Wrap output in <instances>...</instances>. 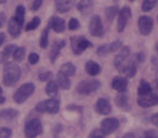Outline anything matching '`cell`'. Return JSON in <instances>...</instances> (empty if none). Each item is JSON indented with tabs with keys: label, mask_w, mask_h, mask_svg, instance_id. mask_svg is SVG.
Wrapping results in <instances>:
<instances>
[{
	"label": "cell",
	"mask_w": 158,
	"mask_h": 138,
	"mask_svg": "<svg viewBox=\"0 0 158 138\" xmlns=\"http://www.w3.org/2000/svg\"><path fill=\"white\" fill-rule=\"evenodd\" d=\"M48 28L52 29L57 34H62L66 30V21L60 17L52 16L48 19Z\"/></svg>",
	"instance_id": "5bb4252c"
},
{
	"label": "cell",
	"mask_w": 158,
	"mask_h": 138,
	"mask_svg": "<svg viewBox=\"0 0 158 138\" xmlns=\"http://www.w3.org/2000/svg\"><path fill=\"white\" fill-rule=\"evenodd\" d=\"M66 46L65 40H55L51 45V50L49 52V59H50L51 64H55L56 59L58 58V56L60 55L61 49Z\"/></svg>",
	"instance_id": "ac0fdd59"
},
{
	"label": "cell",
	"mask_w": 158,
	"mask_h": 138,
	"mask_svg": "<svg viewBox=\"0 0 158 138\" xmlns=\"http://www.w3.org/2000/svg\"><path fill=\"white\" fill-rule=\"evenodd\" d=\"M51 76H52V73H51V71H49V70L41 71V73H39V75H38L40 82H48V80L50 82Z\"/></svg>",
	"instance_id": "f35d334b"
},
{
	"label": "cell",
	"mask_w": 158,
	"mask_h": 138,
	"mask_svg": "<svg viewBox=\"0 0 158 138\" xmlns=\"http://www.w3.org/2000/svg\"><path fill=\"white\" fill-rule=\"evenodd\" d=\"M7 21V15L3 11H0V28L2 27Z\"/></svg>",
	"instance_id": "f6af8a7d"
},
{
	"label": "cell",
	"mask_w": 158,
	"mask_h": 138,
	"mask_svg": "<svg viewBox=\"0 0 158 138\" xmlns=\"http://www.w3.org/2000/svg\"><path fill=\"white\" fill-rule=\"evenodd\" d=\"M57 84H58V87L62 90H69L71 87V82L70 79L68 78L67 76L62 75L61 73H57Z\"/></svg>",
	"instance_id": "cb8c5ba5"
},
{
	"label": "cell",
	"mask_w": 158,
	"mask_h": 138,
	"mask_svg": "<svg viewBox=\"0 0 158 138\" xmlns=\"http://www.w3.org/2000/svg\"><path fill=\"white\" fill-rule=\"evenodd\" d=\"M123 138H136V135L134 132H127L126 135L123 136Z\"/></svg>",
	"instance_id": "681fc988"
},
{
	"label": "cell",
	"mask_w": 158,
	"mask_h": 138,
	"mask_svg": "<svg viewBox=\"0 0 158 138\" xmlns=\"http://www.w3.org/2000/svg\"><path fill=\"white\" fill-rule=\"evenodd\" d=\"M129 56H130V48L128 46H124V47L118 51V54L115 56V58H114V66L117 68V70H118L119 68L122 67L123 64L129 58Z\"/></svg>",
	"instance_id": "9a60e30c"
},
{
	"label": "cell",
	"mask_w": 158,
	"mask_h": 138,
	"mask_svg": "<svg viewBox=\"0 0 158 138\" xmlns=\"http://www.w3.org/2000/svg\"><path fill=\"white\" fill-rule=\"evenodd\" d=\"M67 110H76V111H79V113H82V109L84 108L81 107V106H76V105H69V106H67V108H66Z\"/></svg>",
	"instance_id": "ee69618b"
},
{
	"label": "cell",
	"mask_w": 158,
	"mask_h": 138,
	"mask_svg": "<svg viewBox=\"0 0 158 138\" xmlns=\"http://www.w3.org/2000/svg\"><path fill=\"white\" fill-rule=\"evenodd\" d=\"M49 44V28H45L40 35V39H39V46L41 48H47Z\"/></svg>",
	"instance_id": "1f68e13d"
},
{
	"label": "cell",
	"mask_w": 158,
	"mask_h": 138,
	"mask_svg": "<svg viewBox=\"0 0 158 138\" xmlns=\"http://www.w3.org/2000/svg\"><path fill=\"white\" fill-rule=\"evenodd\" d=\"M157 20H158V17H157Z\"/></svg>",
	"instance_id": "816d5d0a"
},
{
	"label": "cell",
	"mask_w": 158,
	"mask_h": 138,
	"mask_svg": "<svg viewBox=\"0 0 158 138\" xmlns=\"http://www.w3.org/2000/svg\"><path fill=\"white\" fill-rule=\"evenodd\" d=\"M6 40V34L5 32H0V47L3 44V41Z\"/></svg>",
	"instance_id": "c3c4849f"
},
{
	"label": "cell",
	"mask_w": 158,
	"mask_h": 138,
	"mask_svg": "<svg viewBox=\"0 0 158 138\" xmlns=\"http://www.w3.org/2000/svg\"><path fill=\"white\" fill-rule=\"evenodd\" d=\"M25 14H26L25 6H23V5H18L16 10H15L14 18L16 19V21H17L21 27H23V23H25Z\"/></svg>",
	"instance_id": "f546056e"
},
{
	"label": "cell",
	"mask_w": 158,
	"mask_h": 138,
	"mask_svg": "<svg viewBox=\"0 0 158 138\" xmlns=\"http://www.w3.org/2000/svg\"><path fill=\"white\" fill-rule=\"evenodd\" d=\"M137 104L141 108H149L152 107V106H157L158 95L156 93H154V90H152V93L148 94V95L138 96L137 97Z\"/></svg>",
	"instance_id": "4fadbf2b"
},
{
	"label": "cell",
	"mask_w": 158,
	"mask_h": 138,
	"mask_svg": "<svg viewBox=\"0 0 158 138\" xmlns=\"http://www.w3.org/2000/svg\"><path fill=\"white\" fill-rule=\"evenodd\" d=\"M94 109L96 110V113H98L99 115H108L111 113V104L108 99L99 98L94 106Z\"/></svg>",
	"instance_id": "2e32d148"
},
{
	"label": "cell",
	"mask_w": 158,
	"mask_h": 138,
	"mask_svg": "<svg viewBox=\"0 0 158 138\" xmlns=\"http://www.w3.org/2000/svg\"><path fill=\"white\" fill-rule=\"evenodd\" d=\"M43 3L44 2L41 1V0H35L34 2L31 3V10H32V11H37L40 7L43 6Z\"/></svg>",
	"instance_id": "b9f144b4"
},
{
	"label": "cell",
	"mask_w": 158,
	"mask_h": 138,
	"mask_svg": "<svg viewBox=\"0 0 158 138\" xmlns=\"http://www.w3.org/2000/svg\"><path fill=\"white\" fill-rule=\"evenodd\" d=\"M25 56H26L25 47H18V48L16 49V51L14 52V55H12L15 61H17V62L23 61V60L25 59Z\"/></svg>",
	"instance_id": "836d02e7"
},
{
	"label": "cell",
	"mask_w": 158,
	"mask_h": 138,
	"mask_svg": "<svg viewBox=\"0 0 158 138\" xmlns=\"http://www.w3.org/2000/svg\"><path fill=\"white\" fill-rule=\"evenodd\" d=\"M19 116V111L14 108H6V109L0 110V120L1 121H10L15 120Z\"/></svg>",
	"instance_id": "ffe728a7"
},
{
	"label": "cell",
	"mask_w": 158,
	"mask_h": 138,
	"mask_svg": "<svg viewBox=\"0 0 158 138\" xmlns=\"http://www.w3.org/2000/svg\"><path fill=\"white\" fill-rule=\"evenodd\" d=\"M100 86H102V82H99L98 79H86L78 84L77 91L80 95H90V94L97 91L100 88Z\"/></svg>",
	"instance_id": "8992f818"
},
{
	"label": "cell",
	"mask_w": 158,
	"mask_h": 138,
	"mask_svg": "<svg viewBox=\"0 0 158 138\" xmlns=\"http://www.w3.org/2000/svg\"><path fill=\"white\" fill-rule=\"evenodd\" d=\"M115 104L117 107L125 110V111H129L131 109V106L129 104V97H128L127 93L118 94L115 98Z\"/></svg>",
	"instance_id": "d6986e66"
},
{
	"label": "cell",
	"mask_w": 158,
	"mask_h": 138,
	"mask_svg": "<svg viewBox=\"0 0 158 138\" xmlns=\"http://www.w3.org/2000/svg\"><path fill=\"white\" fill-rule=\"evenodd\" d=\"M39 59H40V57L37 52H31L28 57V60L30 65H37V64L39 62Z\"/></svg>",
	"instance_id": "ab89813d"
},
{
	"label": "cell",
	"mask_w": 158,
	"mask_h": 138,
	"mask_svg": "<svg viewBox=\"0 0 158 138\" xmlns=\"http://www.w3.org/2000/svg\"><path fill=\"white\" fill-rule=\"evenodd\" d=\"M85 71L89 76H97L102 71V67L98 62L93 61V60H88L85 64Z\"/></svg>",
	"instance_id": "7402d4cb"
},
{
	"label": "cell",
	"mask_w": 158,
	"mask_h": 138,
	"mask_svg": "<svg viewBox=\"0 0 158 138\" xmlns=\"http://www.w3.org/2000/svg\"><path fill=\"white\" fill-rule=\"evenodd\" d=\"M40 23H41V21H40L39 17H34L28 23H26V27H25L26 31H30V30H35V29H37L38 27H39Z\"/></svg>",
	"instance_id": "e575fe53"
},
{
	"label": "cell",
	"mask_w": 158,
	"mask_h": 138,
	"mask_svg": "<svg viewBox=\"0 0 158 138\" xmlns=\"http://www.w3.org/2000/svg\"><path fill=\"white\" fill-rule=\"evenodd\" d=\"M150 93H152V85L148 82H146L145 79H141L139 82L138 88H137V95L138 96H145V95H148Z\"/></svg>",
	"instance_id": "d4e9b609"
},
{
	"label": "cell",
	"mask_w": 158,
	"mask_h": 138,
	"mask_svg": "<svg viewBox=\"0 0 158 138\" xmlns=\"http://www.w3.org/2000/svg\"><path fill=\"white\" fill-rule=\"evenodd\" d=\"M119 10H120V9L118 8L117 5L107 7V8L105 9V17H106V19H107L108 23H111V21L115 19L116 16H118Z\"/></svg>",
	"instance_id": "83f0119b"
},
{
	"label": "cell",
	"mask_w": 158,
	"mask_h": 138,
	"mask_svg": "<svg viewBox=\"0 0 158 138\" xmlns=\"http://www.w3.org/2000/svg\"><path fill=\"white\" fill-rule=\"evenodd\" d=\"M88 138H105V135L104 132H102L100 129H93L90 132V134H89V136H88Z\"/></svg>",
	"instance_id": "60d3db41"
},
{
	"label": "cell",
	"mask_w": 158,
	"mask_h": 138,
	"mask_svg": "<svg viewBox=\"0 0 158 138\" xmlns=\"http://www.w3.org/2000/svg\"><path fill=\"white\" fill-rule=\"evenodd\" d=\"M12 130L8 127H1L0 128V138H11Z\"/></svg>",
	"instance_id": "d590c367"
},
{
	"label": "cell",
	"mask_w": 158,
	"mask_h": 138,
	"mask_svg": "<svg viewBox=\"0 0 158 138\" xmlns=\"http://www.w3.org/2000/svg\"><path fill=\"white\" fill-rule=\"evenodd\" d=\"M21 28H23V27L16 21V19H15L14 17L9 20L8 32L10 34V36H11L12 38H18V37L20 36V34H21Z\"/></svg>",
	"instance_id": "603a6c76"
},
{
	"label": "cell",
	"mask_w": 158,
	"mask_h": 138,
	"mask_svg": "<svg viewBox=\"0 0 158 138\" xmlns=\"http://www.w3.org/2000/svg\"><path fill=\"white\" fill-rule=\"evenodd\" d=\"M157 52H158V45H157Z\"/></svg>",
	"instance_id": "f907efd6"
},
{
	"label": "cell",
	"mask_w": 158,
	"mask_h": 138,
	"mask_svg": "<svg viewBox=\"0 0 158 138\" xmlns=\"http://www.w3.org/2000/svg\"><path fill=\"white\" fill-rule=\"evenodd\" d=\"M68 28H69V30H77V29H79L80 28L79 20L76 19V18H71L69 20V23H68Z\"/></svg>",
	"instance_id": "74e56055"
},
{
	"label": "cell",
	"mask_w": 158,
	"mask_h": 138,
	"mask_svg": "<svg viewBox=\"0 0 158 138\" xmlns=\"http://www.w3.org/2000/svg\"><path fill=\"white\" fill-rule=\"evenodd\" d=\"M138 59L136 55H134L131 58H128L126 61L122 65V67L119 68L118 71L123 73L124 77H128V78H133L135 77L136 73H137V65H138Z\"/></svg>",
	"instance_id": "52a82bcc"
},
{
	"label": "cell",
	"mask_w": 158,
	"mask_h": 138,
	"mask_svg": "<svg viewBox=\"0 0 158 138\" xmlns=\"http://www.w3.org/2000/svg\"><path fill=\"white\" fill-rule=\"evenodd\" d=\"M119 127H120V121L117 118H114V117L105 118L104 120H102V123H100V130L104 132L105 136L110 135V134L115 132L116 130H118Z\"/></svg>",
	"instance_id": "30bf717a"
},
{
	"label": "cell",
	"mask_w": 158,
	"mask_h": 138,
	"mask_svg": "<svg viewBox=\"0 0 158 138\" xmlns=\"http://www.w3.org/2000/svg\"><path fill=\"white\" fill-rule=\"evenodd\" d=\"M128 86V80L124 76H116L111 80V88L116 91L120 93H126Z\"/></svg>",
	"instance_id": "e0dca14e"
},
{
	"label": "cell",
	"mask_w": 158,
	"mask_h": 138,
	"mask_svg": "<svg viewBox=\"0 0 158 138\" xmlns=\"http://www.w3.org/2000/svg\"><path fill=\"white\" fill-rule=\"evenodd\" d=\"M137 26L143 36H149L154 29V19L149 16H140L137 21Z\"/></svg>",
	"instance_id": "9c48e42d"
},
{
	"label": "cell",
	"mask_w": 158,
	"mask_h": 138,
	"mask_svg": "<svg viewBox=\"0 0 158 138\" xmlns=\"http://www.w3.org/2000/svg\"><path fill=\"white\" fill-rule=\"evenodd\" d=\"M152 87V90H154V93H156L158 95V77L154 80Z\"/></svg>",
	"instance_id": "bcb514c9"
},
{
	"label": "cell",
	"mask_w": 158,
	"mask_h": 138,
	"mask_svg": "<svg viewBox=\"0 0 158 138\" xmlns=\"http://www.w3.org/2000/svg\"><path fill=\"white\" fill-rule=\"evenodd\" d=\"M149 120H150V123L154 125V126L158 128V113H156V114H154V115L150 116Z\"/></svg>",
	"instance_id": "7bdbcfd3"
},
{
	"label": "cell",
	"mask_w": 158,
	"mask_h": 138,
	"mask_svg": "<svg viewBox=\"0 0 158 138\" xmlns=\"http://www.w3.org/2000/svg\"><path fill=\"white\" fill-rule=\"evenodd\" d=\"M157 1L156 0H144L141 3V10L144 12H149L152 9L157 6Z\"/></svg>",
	"instance_id": "d6a6232c"
},
{
	"label": "cell",
	"mask_w": 158,
	"mask_h": 138,
	"mask_svg": "<svg viewBox=\"0 0 158 138\" xmlns=\"http://www.w3.org/2000/svg\"><path fill=\"white\" fill-rule=\"evenodd\" d=\"M55 5H56L57 11L60 14H66L70 11L71 9V1H67V0H56Z\"/></svg>",
	"instance_id": "4316f807"
},
{
	"label": "cell",
	"mask_w": 158,
	"mask_h": 138,
	"mask_svg": "<svg viewBox=\"0 0 158 138\" xmlns=\"http://www.w3.org/2000/svg\"><path fill=\"white\" fill-rule=\"evenodd\" d=\"M35 90H36V87L32 82H26L16 90V93L12 96V99L16 104H23L35 93Z\"/></svg>",
	"instance_id": "7a4b0ae2"
},
{
	"label": "cell",
	"mask_w": 158,
	"mask_h": 138,
	"mask_svg": "<svg viewBox=\"0 0 158 138\" xmlns=\"http://www.w3.org/2000/svg\"><path fill=\"white\" fill-rule=\"evenodd\" d=\"M17 48L18 47L16 45H14V44L6 46L5 49L0 52V64H7V62H8V59L14 55V52L16 51Z\"/></svg>",
	"instance_id": "44dd1931"
},
{
	"label": "cell",
	"mask_w": 158,
	"mask_h": 138,
	"mask_svg": "<svg viewBox=\"0 0 158 138\" xmlns=\"http://www.w3.org/2000/svg\"><path fill=\"white\" fill-rule=\"evenodd\" d=\"M5 102H6V97L3 96V90L0 87V105L5 104Z\"/></svg>",
	"instance_id": "7dc6e473"
},
{
	"label": "cell",
	"mask_w": 158,
	"mask_h": 138,
	"mask_svg": "<svg viewBox=\"0 0 158 138\" xmlns=\"http://www.w3.org/2000/svg\"><path fill=\"white\" fill-rule=\"evenodd\" d=\"M139 138H158V134L156 130L148 129V130H145Z\"/></svg>",
	"instance_id": "8d00e7d4"
},
{
	"label": "cell",
	"mask_w": 158,
	"mask_h": 138,
	"mask_svg": "<svg viewBox=\"0 0 158 138\" xmlns=\"http://www.w3.org/2000/svg\"><path fill=\"white\" fill-rule=\"evenodd\" d=\"M93 6H94L93 1H85V0H84V1H79V2L77 3L76 8L78 11H80L84 16H86V15L91 11Z\"/></svg>",
	"instance_id": "f1b7e54d"
},
{
	"label": "cell",
	"mask_w": 158,
	"mask_h": 138,
	"mask_svg": "<svg viewBox=\"0 0 158 138\" xmlns=\"http://www.w3.org/2000/svg\"><path fill=\"white\" fill-rule=\"evenodd\" d=\"M123 41L122 40H115V41L110 42V44H105V45L100 46L98 49H97V54L100 57H105L107 55L111 54V52H116V51H119L123 48Z\"/></svg>",
	"instance_id": "7c38bea8"
},
{
	"label": "cell",
	"mask_w": 158,
	"mask_h": 138,
	"mask_svg": "<svg viewBox=\"0 0 158 138\" xmlns=\"http://www.w3.org/2000/svg\"><path fill=\"white\" fill-rule=\"evenodd\" d=\"M89 32L93 37H97V38L104 36V23H102V20L99 15H94L91 17L90 21H89Z\"/></svg>",
	"instance_id": "ba28073f"
},
{
	"label": "cell",
	"mask_w": 158,
	"mask_h": 138,
	"mask_svg": "<svg viewBox=\"0 0 158 138\" xmlns=\"http://www.w3.org/2000/svg\"><path fill=\"white\" fill-rule=\"evenodd\" d=\"M21 76V69L14 61H9L3 66L2 82L7 87H12L19 82Z\"/></svg>",
	"instance_id": "6da1fadb"
},
{
	"label": "cell",
	"mask_w": 158,
	"mask_h": 138,
	"mask_svg": "<svg viewBox=\"0 0 158 138\" xmlns=\"http://www.w3.org/2000/svg\"><path fill=\"white\" fill-rule=\"evenodd\" d=\"M58 88L59 87H58L57 82L50 80V82H48L47 86H46V94L49 97H51V98H55L57 96V94H58Z\"/></svg>",
	"instance_id": "4dcf8cb0"
},
{
	"label": "cell",
	"mask_w": 158,
	"mask_h": 138,
	"mask_svg": "<svg viewBox=\"0 0 158 138\" xmlns=\"http://www.w3.org/2000/svg\"><path fill=\"white\" fill-rule=\"evenodd\" d=\"M130 18H131V9L128 6L123 7L119 10L118 19H117V31L118 32H123L125 30Z\"/></svg>",
	"instance_id": "8fae6325"
},
{
	"label": "cell",
	"mask_w": 158,
	"mask_h": 138,
	"mask_svg": "<svg viewBox=\"0 0 158 138\" xmlns=\"http://www.w3.org/2000/svg\"><path fill=\"white\" fill-rule=\"evenodd\" d=\"M59 73H61L62 75H65L67 77H73L76 75V67L73 62H65L60 67Z\"/></svg>",
	"instance_id": "484cf974"
},
{
	"label": "cell",
	"mask_w": 158,
	"mask_h": 138,
	"mask_svg": "<svg viewBox=\"0 0 158 138\" xmlns=\"http://www.w3.org/2000/svg\"><path fill=\"white\" fill-rule=\"evenodd\" d=\"M71 50L75 55H81L86 49L93 48L94 45L84 36H73L70 38Z\"/></svg>",
	"instance_id": "277c9868"
},
{
	"label": "cell",
	"mask_w": 158,
	"mask_h": 138,
	"mask_svg": "<svg viewBox=\"0 0 158 138\" xmlns=\"http://www.w3.org/2000/svg\"><path fill=\"white\" fill-rule=\"evenodd\" d=\"M35 109L39 113H48L51 115H56L60 109V102L56 98L46 99V100L38 102Z\"/></svg>",
	"instance_id": "3957f363"
},
{
	"label": "cell",
	"mask_w": 158,
	"mask_h": 138,
	"mask_svg": "<svg viewBox=\"0 0 158 138\" xmlns=\"http://www.w3.org/2000/svg\"><path fill=\"white\" fill-rule=\"evenodd\" d=\"M43 132V124L38 118L29 119L23 127V132H25V136L27 138H36L37 136L41 135Z\"/></svg>",
	"instance_id": "5b68a950"
}]
</instances>
